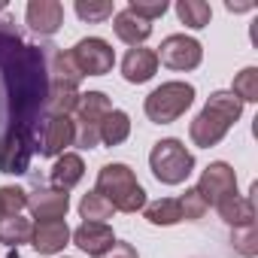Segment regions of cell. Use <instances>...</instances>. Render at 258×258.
I'll list each match as a JSON object with an SVG mask.
<instances>
[{
	"mask_svg": "<svg viewBox=\"0 0 258 258\" xmlns=\"http://www.w3.org/2000/svg\"><path fill=\"white\" fill-rule=\"evenodd\" d=\"M46 100L49 70L43 49L22 43L10 22H0V118L7 121V131L37 140V121Z\"/></svg>",
	"mask_w": 258,
	"mask_h": 258,
	"instance_id": "cell-1",
	"label": "cell"
},
{
	"mask_svg": "<svg viewBox=\"0 0 258 258\" xmlns=\"http://www.w3.org/2000/svg\"><path fill=\"white\" fill-rule=\"evenodd\" d=\"M240 112H243V100L237 94H231V91H213L210 100L204 103V109L198 112V118L188 127L195 146H201V149L216 146L228 134V127L240 118Z\"/></svg>",
	"mask_w": 258,
	"mask_h": 258,
	"instance_id": "cell-2",
	"label": "cell"
},
{
	"mask_svg": "<svg viewBox=\"0 0 258 258\" xmlns=\"http://www.w3.org/2000/svg\"><path fill=\"white\" fill-rule=\"evenodd\" d=\"M97 195H103L118 213H140L146 207V188L127 164H103L97 173Z\"/></svg>",
	"mask_w": 258,
	"mask_h": 258,
	"instance_id": "cell-3",
	"label": "cell"
},
{
	"mask_svg": "<svg viewBox=\"0 0 258 258\" xmlns=\"http://www.w3.org/2000/svg\"><path fill=\"white\" fill-rule=\"evenodd\" d=\"M149 167H152V173H155L158 182H164V185H179V182L188 179V173H191V167H195V155H191L179 140L170 137V140L155 143V149H152V155H149Z\"/></svg>",
	"mask_w": 258,
	"mask_h": 258,
	"instance_id": "cell-4",
	"label": "cell"
},
{
	"mask_svg": "<svg viewBox=\"0 0 258 258\" xmlns=\"http://www.w3.org/2000/svg\"><path fill=\"white\" fill-rule=\"evenodd\" d=\"M195 103V88L188 82H164L146 97V115L155 124H170Z\"/></svg>",
	"mask_w": 258,
	"mask_h": 258,
	"instance_id": "cell-5",
	"label": "cell"
},
{
	"mask_svg": "<svg viewBox=\"0 0 258 258\" xmlns=\"http://www.w3.org/2000/svg\"><path fill=\"white\" fill-rule=\"evenodd\" d=\"M112 103L103 91H88V94H79V106H76V143L82 149H91L100 143V121L109 115Z\"/></svg>",
	"mask_w": 258,
	"mask_h": 258,
	"instance_id": "cell-6",
	"label": "cell"
},
{
	"mask_svg": "<svg viewBox=\"0 0 258 258\" xmlns=\"http://www.w3.org/2000/svg\"><path fill=\"white\" fill-rule=\"evenodd\" d=\"M76 143V127L70 121V115H46L37 124V149L46 158L64 155L67 146Z\"/></svg>",
	"mask_w": 258,
	"mask_h": 258,
	"instance_id": "cell-7",
	"label": "cell"
},
{
	"mask_svg": "<svg viewBox=\"0 0 258 258\" xmlns=\"http://www.w3.org/2000/svg\"><path fill=\"white\" fill-rule=\"evenodd\" d=\"M70 58H73V64H76V70H79L82 76H103V73H109L112 64H115V55H112L109 43L100 40V37H85V40H79V43L73 46Z\"/></svg>",
	"mask_w": 258,
	"mask_h": 258,
	"instance_id": "cell-8",
	"label": "cell"
},
{
	"mask_svg": "<svg viewBox=\"0 0 258 258\" xmlns=\"http://www.w3.org/2000/svg\"><path fill=\"white\" fill-rule=\"evenodd\" d=\"M158 49H161V52H155L158 61H161L164 67H170V70H195V67L201 64V58H204L201 43L191 40V37H185V34L167 37Z\"/></svg>",
	"mask_w": 258,
	"mask_h": 258,
	"instance_id": "cell-9",
	"label": "cell"
},
{
	"mask_svg": "<svg viewBox=\"0 0 258 258\" xmlns=\"http://www.w3.org/2000/svg\"><path fill=\"white\" fill-rule=\"evenodd\" d=\"M37 149V140L19 134V131H7L0 134V170L4 173H28L31 167V155Z\"/></svg>",
	"mask_w": 258,
	"mask_h": 258,
	"instance_id": "cell-10",
	"label": "cell"
},
{
	"mask_svg": "<svg viewBox=\"0 0 258 258\" xmlns=\"http://www.w3.org/2000/svg\"><path fill=\"white\" fill-rule=\"evenodd\" d=\"M195 188L201 191V198L207 201V207H210V204L216 207L219 201L237 195V176H234V167H228L225 161L210 164V167L201 173V182H198Z\"/></svg>",
	"mask_w": 258,
	"mask_h": 258,
	"instance_id": "cell-11",
	"label": "cell"
},
{
	"mask_svg": "<svg viewBox=\"0 0 258 258\" xmlns=\"http://www.w3.org/2000/svg\"><path fill=\"white\" fill-rule=\"evenodd\" d=\"M28 210L37 222L64 219L70 210V195L61 188H37L34 195H28Z\"/></svg>",
	"mask_w": 258,
	"mask_h": 258,
	"instance_id": "cell-12",
	"label": "cell"
},
{
	"mask_svg": "<svg viewBox=\"0 0 258 258\" xmlns=\"http://www.w3.org/2000/svg\"><path fill=\"white\" fill-rule=\"evenodd\" d=\"M73 243H76L82 252H88V255L100 258L103 252H109V249H112L115 234H112V228H109V225H103V222H82V225L73 231Z\"/></svg>",
	"mask_w": 258,
	"mask_h": 258,
	"instance_id": "cell-13",
	"label": "cell"
},
{
	"mask_svg": "<svg viewBox=\"0 0 258 258\" xmlns=\"http://www.w3.org/2000/svg\"><path fill=\"white\" fill-rule=\"evenodd\" d=\"M70 240V228L64 219H52V222H37L34 225V234H31V246L40 252V255H55L67 246Z\"/></svg>",
	"mask_w": 258,
	"mask_h": 258,
	"instance_id": "cell-14",
	"label": "cell"
},
{
	"mask_svg": "<svg viewBox=\"0 0 258 258\" xmlns=\"http://www.w3.org/2000/svg\"><path fill=\"white\" fill-rule=\"evenodd\" d=\"M158 73V55L152 49H143V46H134V49H127V55L121 58V76L127 82H149L152 76Z\"/></svg>",
	"mask_w": 258,
	"mask_h": 258,
	"instance_id": "cell-15",
	"label": "cell"
},
{
	"mask_svg": "<svg viewBox=\"0 0 258 258\" xmlns=\"http://www.w3.org/2000/svg\"><path fill=\"white\" fill-rule=\"evenodd\" d=\"M28 25H31V31L52 37L64 25V7L58 0H31L28 4Z\"/></svg>",
	"mask_w": 258,
	"mask_h": 258,
	"instance_id": "cell-16",
	"label": "cell"
},
{
	"mask_svg": "<svg viewBox=\"0 0 258 258\" xmlns=\"http://www.w3.org/2000/svg\"><path fill=\"white\" fill-rule=\"evenodd\" d=\"M112 31H115V37H118L121 43H127V46H140L143 40H149L152 25L143 22L140 16H134L131 10H121V13H115V19H112Z\"/></svg>",
	"mask_w": 258,
	"mask_h": 258,
	"instance_id": "cell-17",
	"label": "cell"
},
{
	"mask_svg": "<svg viewBox=\"0 0 258 258\" xmlns=\"http://www.w3.org/2000/svg\"><path fill=\"white\" fill-rule=\"evenodd\" d=\"M82 173H85V164H82V158L76 155V152H64V155H58V161H55V167H52V185L55 188H61V191H67V188H73L79 179H82Z\"/></svg>",
	"mask_w": 258,
	"mask_h": 258,
	"instance_id": "cell-18",
	"label": "cell"
},
{
	"mask_svg": "<svg viewBox=\"0 0 258 258\" xmlns=\"http://www.w3.org/2000/svg\"><path fill=\"white\" fill-rule=\"evenodd\" d=\"M219 216L231 225V228H246V225H255V207L249 198H240V195H231L225 201L216 204Z\"/></svg>",
	"mask_w": 258,
	"mask_h": 258,
	"instance_id": "cell-19",
	"label": "cell"
},
{
	"mask_svg": "<svg viewBox=\"0 0 258 258\" xmlns=\"http://www.w3.org/2000/svg\"><path fill=\"white\" fill-rule=\"evenodd\" d=\"M127 134H131V118H127V112L121 109H109V115L100 121V143L106 146H118L127 140Z\"/></svg>",
	"mask_w": 258,
	"mask_h": 258,
	"instance_id": "cell-20",
	"label": "cell"
},
{
	"mask_svg": "<svg viewBox=\"0 0 258 258\" xmlns=\"http://www.w3.org/2000/svg\"><path fill=\"white\" fill-rule=\"evenodd\" d=\"M49 58H52V67H49L52 82H49V85H67V88H76L79 79H82V73L76 70L70 52H52Z\"/></svg>",
	"mask_w": 258,
	"mask_h": 258,
	"instance_id": "cell-21",
	"label": "cell"
},
{
	"mask_svg": "<svg viewBox=\"0 0 258 258\" xmlns=\"http://www.w3.org/2000/svg\"><path fill=\"white\" fill-rule=\"evenodd\" d=\"M31 234H34V225L31 219H22V216H10V219H0V243L7 246H22V243H31Z\"/></svg>",
	"mask_w": 258,
	"mask_h": 258,
	"instance_id": "cell-22",
	"label": "cell"
},
{
	"mask_svg": "<svg viewBox=\"0 0 258 258\" xmlns=\"http://www.w3.org/2000/svg\"><path fill=\"white\" fill-rule=\"evenodd\" d=\"M143 213H146V219L152 225H176V222H182V213H179V201L176 198H158V201L146 204Z\"/></svg>",
	"mask_w": 258,
	"mask_h": 258,
	"instance_id": "cell-23",
	"label": "cell"
},
{
	"mask_svg": "<svg viewBox=\"0 0 258 258\" xmlns=\"http://www.w3.org/2000/svg\"><path fill=\"white\" fill-rule=\"evenodd\" d=\"M176 16H179L182 25H188V28L198 31V28L210 25L213 10H210V4H204V0H179V4H176Z\"/></svg>",
	"mask_w": 258,
	"mask_h": 258,
	"instance_id": "cell-24",
	"label": "cell"
},
{
	"mask_svg": "<svg viewBox=\"0 0 258 258\" xmlns=\"http://www.w3.org/2000/svg\"><path fill=\"white\" fill-rule=\"evenodd\" d=\"M49 115H70L79 106V91L67 88V85H49Z\"/></svg>",
	"mask_w": 258,
	"mask_h": 258,
	"instance_id": "cell-25",
	"label": "cell"
},
{
	"mask_svg": "<svg viewBox=\"0 0 258 258\" xmlns=\"http://www.w3.org/2000/svg\"><path fill=\"white\" fill-rule=\"evenodd\" d=\"M115 210H112V204L103 198V195H97V191H88V195H82V201H79V216L85 219V222H103V219H109Z\"/></svg>",
	"mask_w": 258,
	"mask_h": 258,
	"instance_id": "cell-26",
	"label": "cell"
},
{
	"mask_svg": "<svg viewBox=\"0 0 258 258\" xmlns=\"http://www.w3.org/2000/svg\"><path fill=\"white\" fill-rule=\"evenodd\" d=\"M231 94H237L240 100H258V67H246L234 76V88Z\"/></svg>",
	"mask_w": 258,
	"mask_h": 258,
	"instance_id": "cell-27",
	"label": "cell"
},
{
	"mask_svg": "<svg viewBox=\"0 0 258 258\" xmlns=\"http://www.w3.org/2000/svg\"><path fill=\"white\" fill-rule=\"evenodd\" d=\"M207 210H210V207H207V201L201 198V191H198V188H185V195L179 198V213H182V219L198 222V219H204Z\"/></svg>",
	"mask_w": 258,
	"mask_h": 258,
	"instance_id": "cell-28",
	"label": "cell"
},
{
	"mask_svg": "<svg viewBox=\"0 0 258 258\" xmlns=\"http://www.w3.org/2000/svg\"><path fill=\"white\" fill-rule=\"evenodd\" d=\"M231 243H234V249H237L240 255H255V252H258V231H255V225L234 228Z\"/></svg>",
	"mask_w": 258,
	"mask_h": 258,
	"instance_id": "cell-29",
	"label": "cell"
},
{
	"mask_svg": "<svg viewBox=\"0 0 258 258\" xmlns=\"http://www.w3.org/2000/svg\"><path fill=\"white\" fill-rule=\"evenodd\" d=\"M76 16L82 22H106L112 16V4H106V0H103V4H91V0L85 4V0H79V4H76Z\"/></svg>",
	"mask_w": 258,
	"mask_h": 258,
	"instance_id": "cell-30",
	"label": "cell"
},
{
	"mask_svg": "<svg viewBox=\"0 0 258 258\" xmlns=\"http://www.w3.org/2000/svg\"><path fill=\"white\" fill-rule=\"evenodd\" d=\"M127 10H131L134 16H140L143 22L152 25V19H158V16L167 13V4H164V0H158V4H140V0H131V7H127Z\"/></svg>",
	"mask_w": 258,
	"mask_h": 258,
	"instance_id": "cell-31",
	"label": "cell"
},
{
	"mask_svg": "<svg viewBox=\"0 0 258 258\" xmlns=\"http://www.w3.org/2000/svg\"><path fill=\"white\" fill-rule=\"evenodd\" d=\"M100 258H137V249H134L131 243H118V240H115V243H112V249H109V252H103Z\"/></svg>",
	"mask_w": 258,
	"mask_h": 258,
	"instance_id": "cell-32",
	"label": "cell"
},
{
	"mask_svg": "<svg viewBox=\"0 0 258 258\" xmlns=\"http://www.w3.org/2000/svg\"><path fill=\"white\" fill-rule=\"evenodd\" d=\"M231 13H246V10H252V4H231V0H228V4H225Z\"/></svg>",
	"mask_w": 258,
	"mask_h": 258,
	"instance_id": "cell-33",
	"label": "cell"
}]
</instances>
